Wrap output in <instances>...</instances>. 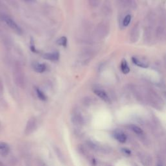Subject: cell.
<instances>
[{
    "mask_svg": "<svg viewBox=\"0 0 166 166\" xmlns=\"http://www.w3.org/2000/svg\"><path fill=\"white\" fill-rule=\"evenodd\" d=\"M132 61L133 62L135 65H136L138 66H139V67L141 68H147L149 66V64L148 63H146L145 62H143L142 60L138 59L137 57H132Z\"/></svg>",
    "mask_w": 166,
    "mask_h": 166,
    "instance_id": "obj_10",
    "label": "cell"
},
{
    "mask_svg": "<svg viewBox=\"0 0 166 166\" xmlns=\"http://www.w3.org/2000/svg\"><path fill=\"white\" fill-rule=\"evenodd\" d=\"M0 149L3 151H6L7 153L9 151V145L5 142H0Z\"/></svg>",
    "mask_w": 166,
    "mask_h": 166,
    "instance_id": "obj_19",
    "label": "cell"
},
{
    "mask_svg": "<svg viewBox=\"0 0 166 166\" xmlns=\"http://www.w3.org/2000/svg\"><path fill=\"white\" fill-rule=\"evenodd\" d=\"M35 127V120L34 118H31L27 122L26 129V134H29L34 131Z\"/></svg>",
    "mask_w": 166,
    "mask_h": 166,
    "instance_id": "obj_8",
    "label": "cell"
},
{
    "mask_svg": "<svg viewBox=\"0 0 166 166\" xmlns=\"http://www.w3.org/2000/svg\"><path fill=\"white\" fill-rule=\"evenodd\" d=\"M114 137L116 140L121 143H124L127 141V136L121 131H116L114 134Z\"/></svg>",
    "mask_w": 166,
    "mask_h": 166,
    "instance_id": "obj_9",
    "label": "cell"
},
{
    "mask_svg": "<svg viewBox=\"0 0 166 166\" xmlns=\"http://www.w3.org/2000/svg\"><path fill=\"white\" fill-rule=\"evenodd\" d=\"M26 1H33V0H26Z\"/></svg>",
    "mask_w": 166,
    "mask_h": 166,
    "instance_id": "obj_20",
    "label": "cell"
},
{
    "mask_svg": "<svg viewBox=\"0 0 166 166\" xmlns=\"http://www.w3.org/2000/svg\"><path fill=\"white\" fill-rule=\"evenodd\" d=\"M33 68L35 71H37L38 73H44V71L46 70V66L44 64H41V63H37L33 65Z\"/></svg>",
    "mask_w": 166,
    "mask_h": 166,
    "instance_id": "obj_11",
    "label": "cell"
},
{
    "mask_svg": "<svg viewBox=\"0 0 166 166\" xmlns=\"http://www.w3.org/2000/svg\"><path fill=\"white\" fill-rule=\"evenodd\" d=\"M1 162H0V166H1Z\"/></svg>",
    "mask_w": 166,
    "mask_h": 166,
    "instance_id": "obj_21",
    "label": "cell"
},
{
    "mask_svg": "<svg viewBox=\"0 0 166 166\" xmlns=\"http://www.w3.org/2000/svg\"><path fill=\"white\" fill-rule=\"evenodd\" d=\"M2 19L5 22V24H6L12 31H15L16 33H17L18 35H21L22 30L20 28V27L16 23L15 20H12L9 16L7 15H3Z\"/></svg>",
    "mask_w": 166,
    "mask_h": 166,
    "instance_id": "obj_1",
    "label": "cell"
},
{
    "mask_svg": "<svg viewBox=\"0 0 166 166\" xmlns=\"http://www.w3.org/2000/svg\"><path fill=\"white\" fill-rule=\"evenodd\" d=\"M90 6L92 7H97L99 5L101 2V0H88Z\"/></svg>",
    "mask_w": 166,
    "mask_h": 166,
    "instance_id": "obj_18",
    "label": "cell"
},
{
    "mask_svg": "<svg viewBox=\"0 0 166 166\" xmlns=\"http://www.w3.org/2000/svg\"><path fill=\"white\" fill-rule=\"evenodd\" d=\"M164 27L162 26H159L158 27H157V28L156 29V36L158 38H160L162 37V36L164 34Z\"/></svg>",
    "mask_w": 166,
    "mask_h": 166,
    "instance_id": "obj_15",
    "label": "cell"
},
{
    "mask_svg": "<svg viewBox=\"0 0 166 166\" xmlns=\"http://www.w3.org/2000/svg\"><path fill=\"white\" fill-rule=\"evenodd\" d=\"M67 38L65 37H60V38H59L57 40V44H59L60 46H66L67 45Z\"/></svg>",
    "mask_w": 166,
    "mask_h": 166,
    "instance_id": "obj_17",
    "label": "cell"
},
{
    "mask_svg": "<svg viewBox=\"0 0 166 166\" xmlns=\"http://www.w3.org/2000/svg\"><path fill=\"white\" fill-rule=\"evenodd\" d=\"M102 11L105 16H109L112 14V5L110 0H105L102 7Z\"/></svg>",
    "mask_w": 166,
    "mask_h": 166,
    "instance_id": "obj_6",
    "label": "cell"
},
{
    "mask_svg": "<svg viewBox=\"0 0 166 166\" xmlns=\"http://www.w3.org/2000/svg\"><path fill=\"white\" fill-rule=\"evenodd\" d=\"M131 19H132V17H131V16L130 15H126L125 16H124V18H123V22H122L123 26V27L128 26L129 25V24L131 23Z\"/></svg>",
    "mask_w": 166,
    "mask_h": 166,
    "instance_id": "obj_16",
    "label": "cell"
},
{
    "mask_svg": "<svg viewBox=\"0 0 166 166\" xmlns=\"http://www.w3.org/2000/svg\"><path fill=\"white\" fill-rule=\"evenodd\" d=\"M36 92H37V94L38 97V98H39L40 100L42 101H46L47 99V97L45 95V93H44L39 88H36Z\"/></svg>",
    "mask_w": 166,
    "mask_h": 166,
    "instance_id": "obj_14",
    "label": "cell"
},
{
    "mask_svg": "<svg viewBox=\"0 0 166 166\" xmlns=\"http://www.w3.org/2000/svg\"><path fill=\"white\" fill-rule=\"evenodd\" d=\"M159 166H160V165H159Z\"/></svg>",
    "mask_w": 166,
    "mask_h": 166,
    "instance_id": "obj_22",
    "label": "cell"
},
{
    "mask_svg": "<svg viewBox=\"0 0 166 166\" xmlns=\"http://www.w3.org/2000/svg\"><path fill=\"white\" fill-rule=\"evenodd\" d=\"M121 70L124 74H128L130 72V68L127 61L123 59L121 63Z\"/></svg>",
    "mask_w": 166,
    "mask_h": 166,
    "instance_id": "obj_12",
    "label": "cell"
},
{
    "mask_svg": "<svg viewBox=\"0 0 166 166\" xmlns=\"http://www.w3.org/2000/svg\"><path fill=\"white\" fill-rule=\"evenodd\" d=\"M130 129H131L134 133L138 135H142L143 132L142 129L136 125H134V124H131V125L130 126Z\"/></svg>",
    "mask_w": 166,
    "mask_h": 166,
    "instance_id": "obj_13",
    "label": "cell"
},
{
    "mask_svg": "<svg viewBox=\"0 0 166 166\" xmlns=\"http://www.w3.org/2000/svg\"><path fill=\"white\" fill-rule=\"evenodd\" d=\"M93 92L95 95H98L99 98H100L102 100H103L105 102H107V103L110 102L109 97L104 90L100 89V88H95V89H93Z\"/></svg>",
    "mask_w": 166,
    "mask_h": 166,
    "instance_id": "obj_5",
    "label": "cell"
},
{
    "mask_svg": "<svg viewBox=\"0 0 166 166\" xmlns=\"http://www.w3.org/2000/svg\"><path fill=\"white\" fill-rule=\"evenodd\" d=\"M14 77H15V82L19 86L23 87L25 85V77L24 74L20 66H16L14 70Z\"/></svg>",
    "mask_w": 166,
    "mask_h": 166,
    "instance_id": "obj_3",
    "label": "cell"
},
{
    "mask_svg": "<svg viewBox=\"0 0 166 166\" xmlns=\"http://www.w3.org/2000/svg\"><path fill=\"white\" fill-rule=\"evenodd\" d=\"M140 26L138 24L134 25L130 33V40L131 42H136L140 37Z\"/></svg>",
    "mask_w": 166,
    "mask_h": 166,
    "instance_id": "obj_4",
    "label": "cell"
},
{
    "mask_svg": "<svg viewBox=\"0 0 166 166\" xmlns=\"http://www.w3.org/2000/svg\"><path fill=\"white\" fill-rule=\"evenodd\" d=\"M43 57L45 59L51 60V61H57L59 59V53L58 52L48 53L44 54Z\"/></svg>",
    "mask_w": 166,
    "mask_h": 166,
    "instance_id": "obj_7",
    "label": "cell"
},
{
    "mask_svg": "<svg viewBox=\"0 0 166 166\" xmlns=\"http://www.w3.org/2000/svg\"><path fill=\"white\" fill-rule=\"evenodd\" d=\"M110 31V26L107 22H101L96 29V34L100 38H103L109 35Z\"/></svg>",
    "mask_w": 166,
    "mask_h": 166,
    "instance_id": "obj_2",
    "label": "cell"
}]
</instances>
